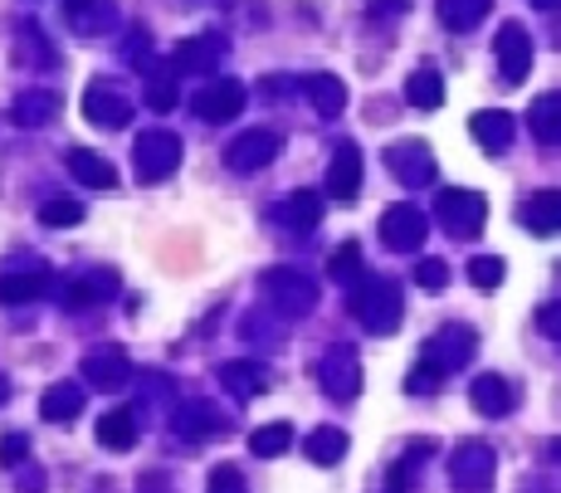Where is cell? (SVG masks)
Masks as SVG:
<instances>
[{
    "instance_id": "21",
    "label": "cell",
    "mask_w": 561,
    "mask_h": 493,
    "mask_svg": "<svg viewBox=\"0 0 561 493\" xmlns=\"http://www.w3.org/2000/svg\"><path fill=\"white\" fill-rule=\"evenodd\" d=\"M171 430H176V435H186V439H195V435H220V430H225V415L211 411L205 401H186V406H176Z\"/></svg>"
},
{
    "instance_id": "12",
    "label": "cell",
    "mask_w": 561,
    "mask_h": 493,
    "mask_svg": "<svg viewBox=\"0 0 561 493\" xmlns=\"http://www.w3.org/2000/svg\"><path fill=\"white\" fill-rule=\"evenodd\" d=\"M318 376H322V391H327V396H337V401H357L361 366H357V352H351V348H332L327 356H322Z\"/></svg>"
},
{
    "instance_id": "16",
    "label": "cell",
    "mask_w": 561,
    "mask_h": 493,
    "mask_svg": "<svg viewBox=\"0 0 561 493\" xmlns=\"http://www.w3.org/2000/svg\"><path fill=\"white\" fill-rule=\"evenodd\" d=\"M112 293H118V274L112 269H88V274L69 279L59 298H64V308H93V303H108Z\"/></svg>"
},
{
    "instance_id": "19",
    "label": "cell",
    "mask_w": 561,
    "mask_h": 493,
    "mask_svg": "<svg viewBox=\"0 0 561 493\" xmlns=\"http://www.w3.org/2000/svg\"><path fill=\"white\" fill-rule=\"evenodd\" d=\"M469 128H474V138H479L484 152H508V146H513V132H517V118L503 108H488L469 122Z\"/></svg>"
},
{
    "instance_id": "5",
    "label": "cell",
    "mask_w": 561,
    "mask_h": 493,
    "mask_svg": "<svg viewBox=\"0 0 561 493\" xmlns=\"http://www.w3.org/2000/svg\"><path fill=\"white\" fill-rule=\"evenodd\" d=\"M83 118H88L93 128H128L132 98L112 79H93L88 89H83Z\"/></svg>"
},
{
    "instance_id": "23",
    "label": "cell",
    "mask_w": 561,
    "mask_h": 493,
    "mask_svg": "<svg viewBox=\"0 0 561 493\" xmlns=\"http://www.w3.org/2000/svg\"><path fill=\"white\" fill-rule=\"evenodd\" d=\"M469 396H474V411L493 415V421H503V415L513 411V391H508V382L503 376H493V372H484L479 382L469 386Z\"/></svg>"
},
{
    "instance_id": "33",
    "label": "cell",
    "mask_w": 561,
    "mask_h": 493,
    "mask_svg": "<svg viewBox=\"0 0 561 493\" xmlns=\"http://www.w3.org/2000/svg\"><path fill=\"white\" fill-rule=\"evenodd\" d=\"M405 98L415 103V108H440L444 103V79L434 69H420V73H410V83H405Z\"/></svg>"
},
{
    "instance_id": "28",
    "label": "cell",
    "mask_w": 561,
    "mask_h": 493,
    "mask_svg": "<svg viewBox=\"0 0 561 493\" xmlns=\"http://www.w3.org/2000/svg\"><path fill=\"white\" fill-rule=\"evenodd\" d=\"M318 215H322V196L318 191H294L274 211V220H278V225H288V230H313Z\"/></svg>"
},
{
    "instance_id": "6",
    "label": "cell",
    "mask_w": 561,
    "mask_h": 493,
    "mask_svg": "<svg viewBox=\"0 0 561 493\" xmlns=\"http://www.w3.org/2000/svg\"><path fill=\"white\" fill-rule=\"evenodd\" d=\"M474 348H479L474 328H459V322H454V328L434 332V338L425 342V348H420V362H425V366H434L440 376H450V372H459V366L469 362Z\"/></svg>"
},
{
    "instance_id": "36",
    "label": "cell",
    "mask_w": 561,
    "mask_h": 493,
    "mask_svg": "<svg viewBox=\"0 0 561 493\" xmlns=\"http://www.w3.org/2000/svg\"><path fill=\"white\" fill-rule=\"evenodd\" d=\"M425 459H430V439H410V459H401V465L391 469V493H405V489H410Z\"/></svg>"
},
{
    "instance_id": "44",
    "label": "cell",
    "mask_w": 561,
    "mask_h": 493,
    "mask_svg": "<svg viewBox=\"0 0 561 493\" xmlns=\"http://www.w3.org/2000/svg\"><path fill=\"white\" fill-rule=\"evenodd\" d=\"M391 10H410V0H377V5H371V15L391 20Z\"/></svg>"
},
{
    "instance_id": "24",
    "label": "cell",
    "mask_w": 561,
    "mask_h": 493,
    "mask_svg": "<svg viewBox=\"0 0 561 493\" xmlns=\"http://www.w3.org/2000/svg\"><path fill=\"white\" fill-rule=\"evenodd\" d=\"M303 89H308V103H313L318 118H342V108H347V89H342V79L313 73V79H303Z\"/></svg>"
},
{
    "instance_id": "25",
    "label": "cell",
    "mask_w": 561,
    "mask_h": 493,
    "mask_svg": "<svg viewBox=\"0 0 561 493\" xmlns=\"http://www.w3.org/2000/svg\"><path fill=\"white\" fill-rule=\"evenodd\" d=\"M527 128L542 146H561V93H542L527 113Z\"/></svg>"
},
{
    "instance_id": "47",
    "label": "cell",
    "mask_w": 561,
    "mask_h": 493,
    "mask_svg": "<svg viewBox=\"0 0 561 493\" xmlns=\"http://www.w3.org/2000/svg\"><path fill=\"white\" fill-rule=\"evenodd\" d=\"M10 401V382H5V376H0V406H5Z\"/></svg>"
},
{
    "instance_id": "13",
    "label": "cell",
    "mask_w": 561,
    "mask_h": 493,
    "mask_svg": "<svg viewBox=\"0 0 561 493\" xmlns=\"http://www.w3.org/2000/svg\"><path fill=\"white\" fill-rule=\"evenodd\" d=\"M386 166L401 176L405 186H430V181H434V156H430V146L415 142V138L391 142V146H386Z\"/></svg>"
},
{
    "instance_id": "1",
    "label": "cell",
    "mask_w": 561,
    "mask_h": 493,
    "mask_svg": "<svg viewBox=\"0 0 561 493\" xmlns=\"http://www.w3.org/2000/svg\"><path fill=\"white\" fill-rule=\"evenodd\" d=\"M351 318L367 322V332L386 338L401 328V289L391 279H367L361 274L351 283Z\"/></svg>"
},
{
    "instance_id": "7",
    "label": "cell",
    "mask_w": 561,
    "mask_h": 493,
    "mask_svg": "<svg viewBox=\"0 0 561 493\" xmlns=\"http://www.w3.org/2000/svg\"><path fill=\"white\" fill-rule=\"evenodd\" d=\"M493 55H498V73H503L508 83H523L527 73H533V35H527L517 20H508L493 35Z\"/></svg>"
},
{
    "instance_id": "35",
    "label": "cell",
    "mask_w": 561,
    "mask_h": 493,
    "mask_svg": "<svg viewBox=\"0 0 561 493\" xmlns=\"http://www.w3.org/2000/svg\"><path fill=\"white\" fill-rule=\"evenodd\" d=\"M176 103H181V89H176V73H171V64H166V69H157L147 79V108L152 113H171Z\"/></svg>"
},
{
    "instance_id": "39",
    "label": "cell",
    "mask_w": 561,
    "mask_h": 493,
    "mask_svg": "<svg viewBox=\"0 0 561 493\" xmlns=\"http://www.w3.org/2000/svg\"><path fill=\"white\" fill-rule=\"evenodd\" d=\"M415 283H420L425 293H444L450 289V265H444V259H420V265H415Z\"/></svg>"
},
{
    "instance_id": "32",
    "label": "cell",
    "mask_w": 561,
    "mask_h": 493,
    "mask_svg": "<svg viewBox=\"0 0 561 493\" xmlns=\"http://www.w3.org/2000/svg\"><path fill=\"white\" fill-rule=\"evenodd\" d=\"M49 289V274L29 269V274H0V303H35Z\"/></svg>"
},
{
    "instance_id": "22",
    "label": "cell",
    "mask_w": 561,
    "mask_h": 493,
    "mask_svg": "<svg viewBox=\"0 0 561 493\" xmlns=\"http://www.w3.org/2000/svg\"><path fill=\"white\" fill-rule=\"evenodd\" d=\"M220 386L235 396V401H249V396H259L268 386V372H264V362H225Z\"/></svg>"
},
{
    "instance_id": "45",
    "label": "cell",
    "mask_w": 561,
    "mask_h": 493,
    "mask_svg": "<svg viewBox=\"0 0 561 493\" xmlns=\"http://www.w3.org/2000/svg\"><path fill=\"white\" fill-rule=\"evenodd\" d=\"M142 493H176V489H162V479H147V484H142Z\"/></svg>"
},
{
    "instance_id": "30",
    "label": "cell",
    "mask_w": 561,
    "mask_h": 493,
    "mask_svg": "<svg viewBox=\"0 0 561 493\" xmlns=\"http://www.w3.org/2000/svg\"><path fill=\"white\" fill-rule=\"evenodd\" d=\"M138 435H142V425H138V415L132 411H108L98 421V445L103 449H132L138 445Z\"/></svg>"
},
{
    "instance_id": "27",
    "label": "cell",
    "mask_w": 561,
    "mask_h": 493,
    "mask_svg": "<svg viewBox=\"0 0 561 493\" xmlns=\"http://www.w3.org/2000/svg\"><path fill=\"white\" fill-rule=\"evenodd\" d=\"M39 411H45L49 425H69V421H74V415L83 411V386H74V382L49 386V391H45V406H39Z\"/></svg>"
},
{
    "instance_id": "31",
    "label": "cell",
    "mask_w": 561,
    "mask_h": 493,
    "mask_svg": "<svg viewBox=\"0 0 561 493\" xmlns=\"http://www.w3.org/2000/svg\"><path fill=\"white\" fill-rule=\"evenodd\" d=\"M440 20H444V30H454V35H469L474 25L493 10V0H440Z\"/></svg>"
},
{
    "instance_id": "2",
    "label": "cell",
    "mask_w": 561,
    "mask_h": 493,
    "mask_svg": "<svg viewBox=\"0 0 561 493\" xmlns=\"http://www.w3.org/2000/svg\"><path fill=\"white\" fill-rule=\"evenodd\" d=\"M434 215L454 239H474L488 220V201L479 191H464V186H444V191H434Z\"/></svg>"
},
{
    "instance_id": "20",
    "label": "cell",
    "mask_w": 561,
    "mask_h": 493,
    "mask_svg": "<svg viewBox=\"0 0 561 493\" xmlns=\"http://www.w3.org/2000/svg\"><path fill=\"white\" fill-rule=\"evenodd\" d=\"M55 113H59V93H49V89H29L10 103V122H15V128H39V122H49Z\"/></svg>"
},
{
    "instance_id": "41",
    "label": "cell",
    "mask_w": 561,
    "mask_h": 493,
    "mask_svg": "<svg viewBox=\"0 0 561 493\" xmlns=\"http://www.w3.org/2000/svg\"><path fill=\"white\" fill-rule=\"evenodd\" d=\"M205 493H249V484L240 479V469H235V465H220V469H211V484H205Z\"/></svg>"
},
{
    "instance_id": "18",
    "label": "cell",
    "mask_w": 561,
    "mask_h": 493,
    "mask_svg": "<svg viewBox=\"0 0 561 493\" xmlns=\"http://www.w3.org/2000/svg\"><path fill=\"white\" fill-rule=\"evenodd\" d=\"M357 191H361V152L351 142H342L337 156H332V166H327V196L351 201Z\"/></svg>"
},
{
    "instance_id": "46",
    "label": "cell",
    "mask_w": 561,
    "mask_h": 493,
    "mask_svg": "<svg viewBox=\"0 0 561 493\" xmlns=\"http://www.w3.org/2000/svg\"><path fill=\"white\" fill-rule=\"evenodd\" d=\"M527 5H537V10H557L561 0H527Z\"/></svg>"
},
{
    "instance_id": "49",
    "label": "cell",
    "mask_w": 561,
    "mask_h": 493,
    "mask_svg": "<svg viewBox=\"0 0 561 493\" xmlns=\"http://www.w3.org/2000/svg\"><path fill=\"white\" fill-rule=\"evenodd\" d=\"M527 493H542V489H527Z\"/></svg>"
},
{
    "instance_id": "3",
    "label": "cell",
    "mask_w": 561,
    "mask_h": 493,
    "mask_svg": "<svg viewBox=\"0 0 561 493\" xmlns=\"http://www.w3.org/2000/svg\"><path fill=\"white\" fill-rule=\"evenodd\" d=\"M132 156H138V176L147 186H157L166 181V176L181 166V138L176 132H166V128H147V132H138V142H132Z\"/></svg>"
},
{
    "instance_id": "9",
    "label": "cell",
    "mask_w": 561,
    "mask_h": 493,
    "mask_svg": "<svg viewBox=\"0 0 561 493\" xmlns=\"http://www.w3.org/2000/svg\"><path fill=\"white\" fill-rule=\"evenodd\" d=\"M278 132H268V128H249V132H240L230 146H225V166L230 172H240V176H249V172H264L268 162L278 156Z\"/></svg>"
},
{
    "instance_id": "10",
    "label": "cell",
    "mask_w": 561,
    "mask_h": 493,
    "mask_svg": "<svg viewBox=\"0 0 561 493\" xmlns=\"http://www.w3.org/2000/svg\"><path fill=\"white\" fill-rule=\"evenodd\" d=\"M244 103H249V89L240 79H215V83H205V89L195 93V118L230 122V118H240L244 113Z\"/></svg>"
},
{
    "instance_id": "37",
    "label": "cell",
    "mask_w": 561,
    "mask_h": 493,
    "mask_svg": "<svg viewBox=\"0 0 561 493\" xmlns=\"http://www.w3.org/2000/svg\"><path fill=\"white\" fill-rule=\"evenodd\" d=\"M327 274L337 283H357L361 279V245H357V239H347V245L327 259Z\"/></svg>"
},
{
    "instance_id": "42",
    "label": "cell",
    "mask_w": 561,
    "mask_h": 493,
    "mask_svg": "<svg viewBox=\"0 0 561 493\" xmlns=\"http://www.w3.org/2000/svg\"><path fill=\"white\" fill-rule=\"evenodd\" d=\"M25 459H29V439L25 435H5V439H0V465H5V469L25 465Z\"/></svg>"
},
{
    "instance_id": "14",
    "label": "cell",
    "mask_w": 561,
    "mask_h": 493,
    "mask_svg": "<svg viewBox=\"0 0 561 493\" xmlns=\"http://www.w3.org/2000/svg\"><path fill=\"white\" fill-rule=\"evenodd\" d=\"M225 59V35H195L171 49V73H211Z\"/></svg>"
},
{
    "instance_id": "8",
    "label": "cell",
    "mask_w": 561,
    "mask_h": 493,
    "mask_svg": "<svg viewBox=\"0 0 561 493\" xmlns=\"http://www.w3.org/2000/svg\"><path fill=\"white\" fill-rule=\"evenodd\" d=\"M450 479L464 493H488V484H493V449L479 445V439H464L450 455Z\"/></svg>"
},
{
    "instance_id": "17",
    "label": "cell",
    "mask_w": 561,
    "mask_h": 493,
    "mask_svg": "<svg viewBox=\"0 0 561 493\" xmlns=\"http://www.w3.org/2000/svg\"><path fill=\"white\" fill-rule=\"evenodd\" d=\"M517 220H523L533 235H561V186H552V191H533L523 201V211H517Z\"/></svg>"
},
{
    "instance_id": "15",
    "label": "cell",
    "mask_w": 561,
    "mask_h": 493,
    "mask_svg": "<svg viewBox=\"0 0 561 493\" xmlns=\"http://www.w3.org/2000/svg\"><path fill=\"white\" fill-rule=\"evenodd\" d=\"M425 230H430V220H425V211H415V206H391V211L381 215V239H386L391 249H420Z\"/></svg>"
},
{
    "instance_id": "38",
    "label": "cell",
    "mask_w": 561,
    "mask_h": 493,
    "mask_svg": "<svg viewBox=\"0 0 561 493\" xmlns=\"http://www.w3.org/2000/svg\"><path fill=\"white\" fill-rule=\"evenodd\" d=\"M503 274H508V269H503V259H493V255H479V259H474V265H469L474 289H484V293H493L498 283H503Z\"/></svg>"
},
{
    "instance_id": "40",
    "label": "cell",
    "mask_w": 561,
    "mask_h": 493,
    "mask_svg": "<svg viewBox=\"0 0 561 493\" xmlns=\"http://www.w3.org/2000/svg\"><path fill=\"white\" fill-rule=\"evenodd\" d=\"M39 220H45L49 230H69V225H83V206L79 201H45V211H39Z\"/></svg>"
},
{
    "instance_id": "34",
    "label": "cell",
    "mask_w": 561,
    "mask_h": 493,
    "mask_svg": "<svg viewBox=\"0 0 561 493\" xmlns=\"http://www.w3.org/2000/svg\"><path fill=\"white\" fill-rule=\"evenodd\" d=\"M288 445H294V425H288V421H278V425H259L254 435H249V449H254L259 459H278Z\"/></svg>"
},
{
    "instance_id": "43",
    "label": "cell",
    "mask_w": 561,
    "mask_h": 493,
    "mask_svg": "<svg viewBox=\"0 0 561 493\" xmlns=\"http://www.w3.org/2000/svg\"><path fill=\"white\" fill-rule=\"evenodd\" d=\"M537 328H542V338L561 342V303H547V308L537 313Z\"/></svg>"
},
{
    "instance_id": "48",
    "label": "cell",
    "mask_w": 561,
    "mask_h": 493,
    "mask_svg": "<svg viewBox=\"0 0 561 493\" xmlns=\"http://www.w3.org/2000/svg\"><path fill=\"white\" fill-rule=\"evenodd\" d=\"M552 459H561V439H557V445H552Z\"/></svg>"
},
{
    "instance_id": "26",
    "label": "cell",
    "mask_w": 561,
    "mask_h": 493,
    "mask_svg": "<svg viewBox=\"0 0 561 493\" xmlns=\"http://www.w3.org/2000/svg\"><path fill=\"white\" fill-rule=\"evenodd\" d=\"M69 172H74L83 186H98V191H112V186H118V172H112L108 156L83 152V146H74V152H69Z\"/></svg>"
},
{
    "instance_id": "11",
    "label": "cell",
    "mask_w": 561,
    "mask_h": 493,
    "mask_svg": "<svg viewBox=\"0 0 561 493\" xmlns=\"http://www.w3.org/2000/svg\"><path fill=\"white\" fill-rule=\"evenodd\" d=\"M83 382L93 391H122L132 382V366H128V352L122 348H93L83 356Z\"/></svg>"
},
{
    "instance_id": "29",
    "label": "cell",
    "mask_w": 561,
    "mask_h": 493,
    "mask_svg": "<svg viewBox=\"0 0 561 493\" xmlns=\"http://www.w3.org/2000/svg\"><path fill=\"white\" fill-rule=\"evenodd\" d=\"M303 455L313 459V465H342V459H347V430H337V425H318L313 435H308Z\"/></svg>"
},
{
    "instance_id": "4",
    "label": "cell",
    "mask_w": 561,
    "mask_h": 493,
    "mask_svg": "<svg viewBox=\"0 0 561 493\" xmlns=\"http://www.w3.org/2000/svg\"><path fill=\"white\" fill-rule=\"evenodd\" d=\"M264 298L274 303L278 318H303V313H313L318 289H313V279H303L298 269H268L264 274Z\"/></svg>"
}]
</instances>
